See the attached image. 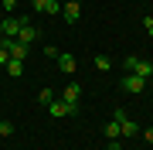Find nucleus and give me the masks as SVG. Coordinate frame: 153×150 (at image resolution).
<instances>
[{"label":"nucleus","mask_w":153,"mask_h":150,"mask_svg":"<svg viewBox=\"0 0 153 150\" xmlns=\"http://www.w3.org/2000/svg\"><path fill=\"white\" fill-rule=\"evenodd\" d=\"M123 68H126V72H133V75H140V78H150V75H153V61H150V58H136V55L126 58Z\"/></svg>","instance_id":"1"},{"label":"nucleus","mask_w":153,"mask_h":150,"mask_svg":"<svg viewBox=\"0 0 153 150\" xmlns=\"http://www.w3.org/2000/svg\"><path fill=\"white\" fill-rule=\"evenodd\" d=\"M44 109H48L55 119H65V116H75V113H78V106H75V102H65V99H58V102L51 99L48 106H44Z\"/></svg>","instance_id":"2"},{"label":"nucleus","mask_w":153,"mask_h":150,"mask_svg":"<svg viewBox=\"0 0 153 150\" xmlns=\"http://www.w3.org/2000/svg\"><path fill=\"white\" fill-rule=\"evenodd\" d=\"M24 21H27V17H4V21H0V38H17V31H21Z\"/></svg>","instance_id":"3"},{"label":"nucleus","mask_w":153,"mask_h":150,"mask_svg":"<svg viewBox=\"0 0 153 150\" xmlns=\"http://www.w3.org/2000/svg\"><path fill=\"white\" fill-rule=\"evenodd\" d=\"M143 89H146V78H140V75H123V92H129V96H140Z\"/></svg>","instance_id":"4"},{"label":"nucleus","mask_w":153,"mask_h":150,"mask_svg":"<svg viewBox=\"0 0 153 150\" xmlns=\"http://www.w3.org/2000/svg\"><path fill=\"white\" fill-rule=\"evenodd\" d=\"M31 10H34V14H51V17H55V14H61V4H58V0H31Z\"/></svg>","instance_id":"5"},{"label":"nucleus","mask_w":153,"mask_h":150,"mask_svg":"<svg viewBox=\"0 0 153 150\" xmlns=\"http://www.w3.org/2000/svg\"><path fill=\"white\" fill-rule=\"evenodd\" d=\"M58 68H61V72H65V75H75V68H78V58L75 55H68V51H58Z\"/></svg>","instance_id":"6"},{"label":"nucleus","mask_w":153,"mask_h":150,"mask_svg":"<svg viewBox=\"0 0 153 150\" xmlns=\"http://www.w3.org/2000/svg\"><path fill=\"white\" fill-rule=\"evenodd\" d=\"M61 17H65L68 24H75L78 17H82V4H78V0H68V4L61 7Z\"/></svg>","instance_id":"7"},{"label":"nucleus","mask_w":153,"mask_h":150,"mask_svg":"<svg viewBox=\"0 0 153 150\" xmlns=\"http://www.w3.org/2000/svg\"><path fill=\"white\" fill-rule=\"evenodd\" d=\"M17 41H21V45H31V41H38V28L24 21V24H21V31H17Z\"/></svg>","instance_id":"8"},{"label":"nucleus","mask_w":153,"mask_h":150,"mask_svg":"<svg viewBox=\"0 0 153 150\" xmlns=\"http://www.w3.org/2000/svg\"><path fill=\"white\" fill-rule=\"evenodd\" d=\"M61 99L78 106V99H82V85H78V82H68V85H65V92H61Z\"/></svg>","instance_id":"9"},{"label":"nucleus","mask_w":153,"mask_h":150,"mask_svg":"<svg viewBox=\"0 0 153 150\" xmlns=\"http://www.w3.org/2000/svg\"><path fill=\"white\" fill-rule=\"evenodd\" d=\"M136 133H140L136 119H129V116H126V119L119 123V137H123V140H129V137H136Z\"/></svg>","instance_id":"10"},{"label":"nucleus","mask_w":153,"mask_h":150,"mask_svg":"<svg viewBox=\"0 0 153 150\" xmlns=\"http://www.w3.org/2000/svg\"><path fill=\"white\" fill-rule=\"evenodd\" d=\"M102 133H105V140H116V137H119V123H116V119H109V123L102 126Z\"/></svg>","instance_id":"11"},{"label":"nucleus","mask_w":153,"mask_h":150,"mask_svg":"<svg viewBox=\"0 0 153 150\" xmlns=\"http://www.w3.org/2000/svg\"><path fill=\"white\" fill-rule=\"evenodd\" d=\"M7 72H10L14 78H17V75H24V61H17V58H10V61H7Z\"/></svg>","instance_id":"12"},{"label":"nucleus","mask_w":153,"mask_h":150,"mask_svg":"<svg viewBox=\"0 0 153 150\" xmlns=\"http://www.w3.org/2000/svg\"><path fill=\"white\" fill-rule=\"evenodd\" d=\"M95 68H99V72H109V68H112V61L105 58V55H95Z\"/></svg>","instance_id":"13"},{"label":"nucleus","mask_w":153,"mask_h":150,"mask_svg":"<svg viewBox=\"0 0 153 150\" xmlns=\"http://www.w3.org/2000/svg\"><path fill=\"white\" fill-rule=\"evenodd\" d=\"M0 137H14V123L10 119H0Z\"/></svg>","instance_id":"14"},{"label":"nucleus","mask_w":153,"mask_h":150,"mask_svg":"<svg viewBox=\"0 0 153 150\" xmlns=\"http://www.w3.org/2000/svg\"><path fill=\"white\" fill-rule=\"evenodd\" d=\"M51 99H55V92H51V89H41V92H38V102H41V106H48Z\"/></svg>","instance_id":"15"},{"label":"nucleus","mask_w":153,"mask_h":150,"mask_svg":"<svg viewBox=\"0 0 153 150\" xmlns=\"http://www.w3.org/2000/svg\"><path fill=\"white\" fill-rule=\"evenodd\" d=\"M7 61H10V51H7V48H0V68H7Z\"/></svg>","instance_id":"16"},{"label":"nucleus","mask_w":153,"mask_h":150,"mask_svg":"<svg viewBox=\"0 0 153 150\" xmlns=\"http://www.w3.org/2000/svg\"><path fill=\"white\" fill-rule=\"evenodd\" d=\"M14 7H17V0H4V10L7 14H14Z\"/></svg>","instance_id":"17"},{"label":"nucleus","mask_w":153,"mask_h":150,"mask_svg":"<svg viewBox=\"0 0 153 150\" xmlns=\"http://www.w3.org/2000/svg\"><path fill=\"white\" fill-rule=\"evenodd\" d=\"M143 137H146V143H153V126H146V130H143Z\"/></svg>","instance_id":"18"},{"label":"nucleus","mask_w":153,"mask_h":150,"mask_svg":"<svg viewBox=\"0 0 153 150\" xmlns=\"http://www.w3.org/2000/svg\"><path fill=\"white\" fill-rule=\"evenodd\" d=\"M146 34H150V38H153V24H150V28H146Z\"/></svg>","instance_id":"19"},{"label":"nucleus","mask_w":153,"mask_h":150,"mask_svg":"<svg viewBox=\"0 0 153 150\" xmlns=\"http://www.w3.org/2000/svg\"><path fill=\"white\" fill-rule=\"evenodd\" d=\"M119 150H129V147H119Z\"/></svg>","instance_id":"20"}]
</instances>
